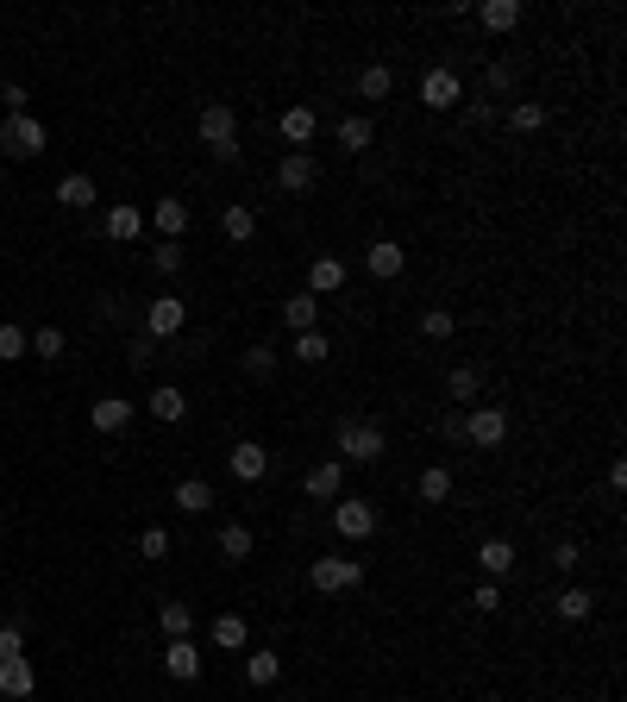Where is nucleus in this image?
<instances>
[{"mask_svg": "<svg viewBox=\"0 0 627 702\" xmlns=\"http://www.w3.org/2000/svg\"><path fill=\"white\" fill-rule=\"evenodd\" d=\"M333 446H339V464H377L389 452V439L377 420H339L333 427Z\"/></svg>", "mask_w": 627, "mask_h": 702, "instance_id": "nucleus-1", "label": "nucleus"}, {"mask_svg": "<svg viewBox=\"0 0 627 702\" xmlns=\"http://www.w3.org/2000/svg\"><path fill=\"white\" fill-rule=\"evenodd\" d=\"M195 132H201V145L214 151L220 163L239 157V113H232L226 101H207V107H201V120H195Z\"/></svg>", "mask_w": 627, "mask_h": 702, "instance_id": "nucleus-2", "label": "nucleus"}, {"mask_svg": "<svg viewBox=\"0 0 627 702\" xmlns=\"http://www.w3.org/2000/svg\"><path fill=\"white\" fill-rule=\"evenodd\" d=\"M51 145V132H44L38 113H7V126H0V151L7 157H44Z\"/></svg>", "mask_w": 627, "mask_h": 702, "instance_id": "nucleus-3", "label": "nucleus"}, {"mask_svg": "<svg viewBox=\"0 0 627 702\" xmlns=\"http://www.w3.org/2000/svg\"><path fill=\"white\" fill-rule=\"evenodd\" d=\"M314 590L320 596H345V590H358V583H364V565H358V558H339V552H327V558H314Z\"/></svg>", "mask_w": 627, "mask_h": 702, "instance_id": "nucleus-4", "label": "nucleus"}, {"mask_svg": "<svg viewBox=\"0 0 627 702\" xmlns=\"http://www.w3.org/2000/svg\"><path fill=\"white\" fill-rule=\"evenodd\" d=\"M502 439H508V414L502 408H471V414H464V446L496 452Z\"/></svg>", "mask_w": 627, "mask_h": 702, "instance_id": "nucleus-5", "label": "nucleus"}, {"mask_svg": "<svg viewBox=\"0 0 627 702\" xmlns=\"http://www.w3.org/2000/svg\"><path fill=\"white\" fill-rule=\"evenodd\" d=\"M182 326H189V301L182 295H157L145 308V333L151 339H170V333H182Z\"/></svg>", "mask_w": 627, "mask_h": 702, "instance_id": "nucleus-6", "label": "nucleus"}, {"mask_svg": "<svg viewBox=\"0 0 627 702\" xmlns=\"http://www.w3.org/2000/svg\"><path fill=\"white\" fill-rule=\"evenodd\" d=\"M276 182H283V195H308L314 182H320L314 151H283V163H276Z\"/></svg>", "mask_w": 627, "mask_h": 702, "instance_id": "nucleus-7", "label": "nucleus"}, {"mask_svg": "<svg viewBox=\"0 0 627 702\" xmlns=\"http://www.w3.org/2000/svg\"><path fill=\"white\" fill-rule=\"evenodd\" d=\"M333 527H339V540H370L377 533V508L370 502H333Z\"/></svg>", "mask_w": 627, "mask_h": 702, "instance_id": "nucleus-8", "label": "nucleus"}, {"mask_svg": "<svg viewBox=\"0 0 627 702\" xmlns=\"http://www.w3.org/2000/svg\"><path fill=\"white\" fill-rule=\"evenodd\" d=\"M364 270H370V276H377V283H396V276L408 270V251H402L396 239H377V245H370V251H364Z\"/></svg>", "mask_w": 627, "mask_h": 702, "instance_id": "nucleus-9", "label": "nucleus"}, {"mask_svg": "<svg viewBox=\"0 0 627 702\" xmlns=\"http://www.w3.org/2000/svg\"><path fill=\"white\" fill-rule=\"evenodd\" d=\"M276 132H283V138H289V151H308V145H314V132H320V113L295 101V107L283 113V120H276Z\"/></svg>", "mask_w": 627, "mask_h": 702, "instance_id": "nucleus-10", "label": "nucleus"}, {"mask_svg": "<svg viewBox=\"0 0 627 702\" xmlns=\"http://www.w3.org/2000/svg\"><path fill=\"white\" fill-rule=\"evenodd\" d=\"M226 464H232V477H239V483H264V471H270V452L258 446V439H239Z\"/></svg>", "mask_w": 627, "mask_h": 702, "instance_id": "nucleus-11", "label": "nucleus"}, {"mask_svg": "<svg viewBox=\"0 0 627 702\" xmlns=\"http://www.w3.org/2000/svg\"><path fill=\"white\" fill-rule=\"evenodd\" d=\"M421 101H427L433 113L458 107V101H464V95H458V76H452V69H427V76H421Z\"/></svg>", "mask_w": 627, "mask_h": 702, "instance_id": "nucleus-12", "label": "nucleus"}, {"mask_svg": "<svg viewBox=\"0 0 627 702\" xmlns=\"http://www.w3.org/2000/svg\"><path fill=\"white\" fill-rule=\"evenodd\" d=\"M126 420H132L126 395H101V402H88V427H95V433H120Z\"/></svg>", "mask_w": 627, "mask_h": 702, "instance_id": "nucleus-13", "label": "nucleus"}, {"mask_svg": "<svg viewBox=\"0 0 627 702\" xmlns=\"http://www.w3.org/2000/svg\"><path fill=\"white\" fill-rule=\"evenodd\" d=\"M308 496L314 502H339L345 496V464L339 458H327V464H314V471H308Z\"/></svg>", "mask_w": 627, "mask_h": 702, "instance_id": "nucleus-14", "label": "nucleus"}, {"mask_svg": "<svg viewBox=\"0 0 627 702\" xmlns=\"http://www.w3.org/2000/svg\"><path fill=\"white\" fill-rule=\"evenodd\" d=\"M164 671L182 677V684H195V677H201V646L195 640H170L164 646Z\"/></svg>", "mask_w": 627, "mask_h": 702, "instance_id": "nucleus-15", "label": "nucleus"}, {"mask_svg": "<svg viewBox=\"0 0 627 702\" xmlns=\"http://www.w3.org/2000/svg\"><path fill=\"white\" fill-rule=\"evenodd\" d=\"M38 690V671H32V659L19 652V659H0V696H32Z\"/></svg>", "mask_w": 627, "mask_h": 702, "instance_id": "nucleus-16", "label": "nucleus"}, {"mask_svg": "<svg viewBox=\"0 0 627 702\" xmlns=\"http://www.w3.org/2000/svg\"><path fill=\"white\" fill-rule=\"evenodd\" d=\"M345 289V257H314L308 264V295H339Z\"/></svg>", "mask_w": 627, "mask_h": 702, "instance_id": "nucleus-17", "label": "nucleus"}, {"mask_svg": "<svg viewBox=\"0 0 627 702\" xmlns=\"http://www.w3.org/2000/svg\"><path fill=\"white\" fill-rule=\"evenodd\" d=\"M151 226L164 232V239H182V232H189V201H176V195H164L151 207Z\"/></svg>", "mask_w": 627, "mask_h": 702, "instance_id": "nucleus-18", "label": "nucleus"}, {"mask_svg": "<svg viewBox=\"0 0 627 702\" xmlns=\"http://www.w3.org/2000/svg\"><path fill=\"white\" fill-rule=\"evenodd\" d=\"M283 320H289V333H314V326H320V295H308V289L289 295L283 301Z\"/></svg>", "mask_w": 627, "mask_h": 702, "instance_id": "nucleus-19", "label": "nucleus"}, {"mask_svg": "<svg viewBox=\"0 0 627 702\" xmlns=\"http://www.w3.org/2000/svg\"><path fill=\"white\" fill-rule=\"evenodd\" d=\"M170 502H176L182 514H207V508H214V489H207V477H182V483L170 489Z\"/></svg>", "mask_w": 627, "mask_h": 702, "instance_id": "nucleus-20", "label": "nucleus"}, {"mask_svg": "<svg viewBox=\"0 0 627 702\" xmlns=\"http://www.w3.org/2000/svg\"><path fill=\"white\" fill-rule=\"evenodd\" d=\"M220 232H226L232 245H251V239H258V214H251L245 201H232L226 214H220Z\"/></svg>", "mask_w": 627, "mask_h": 702, "instance_id": "nucleus-21", "label": "nucleus"}, {"mask_svg": "<svg viewBox=\"0 0 627 702\" xmlns=\"http://www.w3.org/2000/svg\"><path fill=\"white\" fill-rule=\"evenodd\" d=\"M138 232H145V214H138L132 201H120V207H107V239H120V245H132Z\"/></svg>", "mask_w": 627, "mask_h": 702, "instance_id": "nucleus-22", "label": "nucleus"}, {"mask_svg": "<svg viewBox=\"0 0 627 702\" xmlns=\"http://www.w3.org/2000/svg\"><path fill=\"white\" fill-rule=\"evenodd\" d=\"M477 19H483V32H515L521 26V0H483Z\"/></svg>", "mask_w": 627, "mask_h": 702, "instance_id": "nucleus-23", "label": "nucleus"}, {"mask_svg": "<svg viewBox=\"0 0 627 702\" xmlns=\"http://www.w3.org/2000/svg\"><path fill=\"white\" fill-rule=\"evenodd\" d=\"M477 395H483V370H477V364H458L452 377H446V402L464 408V402H477Z\"/></svg>", "mask_w": 627, "mask_h": 702, "instance_id": "nucleus-24", "label": "nucleus"}, {"mask_svg": "<svg viewBox=\"0 0 627 702\" xmlns=\"http://www.w3.org/2000/svg\"><path fill=\"white\" fill-rule=\"evenodd\" d=\"M157 621H164L170 640H195V602H164V608H157Z\"/></svg>", "mask_w": 627, "mask_h": 702, "instance_id": "nucleus-25", "label": "nucleus"}, {"mask_svg": "<svg viewBox=\"0 0 627 702\" xmlns=\"http://www.w3.org/2000/svg\"><path fill=\"white\" fill-rule=\"evenodd\" d=\"M477 565H483V577H508V571H515V546H508V540H483Z\"/></svg>", "mask_w": 627, "mask_h": 702, "instance_id": "nucleus-26", "label": "nucleus"}, {"mask_svg": "<svg viewBox=\"0 0 627 702\" xmlns=\"http://www.w3.org/2000/svg\"><path fill=\"white\" fill-rule=\"evenodd\" d=\"M358 95H364V101H389V95H396V69H389V63H370L364 76H358Z\"/></svg>", "mask_w": 627, "mask_h": 702, "instance_id": "nucleus-27", "label": "nucleus"}, {"mask_svg": "<svg viewBox=\"0 0 627 702\" xmlns=\"http://www.w3.org/2000/svg\"><path fill=\"white\" fill-rule=\"evenodd\" d=\"M289 358H301V364H327V358H333V339L320 333V326H314V333H295Z\"/></svg>", "mask_w": 627, "mask_h": 702, "instance_id": "nucleus-28", "label": "nucleus"}, {"mask_svg": "<svg viewBox=\"0 0 627 702\" xmlns=\"http://www.w3.org/2000/svg\"><path fill=\"white\" fill-rule=\"evenodd\" d=\"M370 138H377V126H370L364 113H345V120H339V145L345 151H370Z\"/></svg>", "mask_w": 627, "mask_h": 702, "instance_id": "nucleus-29", "label": "nucleus"}, {"mask_svg": "<svg viewBox=\"0 0 627 702\" xmlns=\"http://www.w3.org/2000/svg\"><path fill=\"white\" fill-rule=\"evenodd\" d=\"M57 201H63V207H95L101 195H95V182L76 170V176H63V182H57Z\"/></svg>", "mask_w": 627, "mask_h": 702, "instance_id": "nucleus-30", "label": "nucleus"}, {"mask_svg": "<svg viewBox=\"0 0 627 702\" xmlns=\"http://www.w3.org/2000/svg\"><path fill=\"white\" fill-rule=\"evenodd\" d=\"M151 414H157V420H182V414H189V395H182L176 383L151 389Z\"/></svg>", "mask_w": 627, "mask_h": 702, "instance_id": "nucleus-31", "label": "nucleus"}, {"mask_svg": "<svg viewBox=\"0 0 627 702\" xmlns=\"http://www.w3.org/2000/svg\"><path fill=\"white\" fill-rule=\"evenodd\" d=\"M245 640H251L245 615H220V621H214V646H226V652H245Z\"/></svg>", "mask_w": 627, "mask_h": 702, "instance_id": "nucleus-32", "label": "nucleus"}, {"mask_svg": "<svg viewBox=\"0 0 627 702\" xmlns=\"http://www.w3.org/2000/svg\"><path fill=\"white\" fill-rule=\"evenodd\" d=\"M414 489H421V502H446V496H452V471H446V464H427Z\"/></svg>", "mask_w": 627, "mask_h": 702, "instance_id": "nucleus-33", "label": "nucleus"}, {"mask_svg": "<svg viewBox=\"0 0 627 702\" xmlns=\"http://www.w3.org/2000/svg\"><path fill=\"white\" fill-rule=\"evenodd\" d=\"M508 95H515V69H508V63H490V76H483V101H508Z\"/></svg>", "mask_w": 627, "mask_h": 702, "instance_id": "nucleus-34", "label": "nucleus"}, {"mask_svg": "<svg viewBox=\"0 0 627 702\" xmlns=\"http://www.w3.org/2000/svg\"><path fill=\"white\" fill-rule=\"evenodd\" d=\"M245 677H251V684H276V677H283V659H276V652H251V659H245Z\"/></svg>", "mask_w": 627, "mask_h": 702, "instance_id": "nucleus-35", "label": "nucleus"}, {"mask_svg": "<svg viewBox=\"0 0 627 702\" xmlns=\"http://www.w3.org/2000/svg\"><path fill=\"white\" fill-rule=\"evenodd\" d=\"M220 552L232 558V565H245V558H251V527H239V521L220 527Z\"/></svg>", "mask_w": 627, "mask_h": 702, "instance_id": "nucleus-36", "label": "nucleus"}, {"mask_svg": "<svg viewBox=\"0 0 627 702\" xmlns=\"http://www.w3.org/2000/svg\"><path fill=\"white\" fill-rule=\"evenodd\" d=\"M32 351V333L26 326H0V364H19Z\"/></svg>", "mask_w": 627, "mask_h": 702, "instance_id": "nucleus-37", "label": "nucleus"}, {"mask_svg": "<svg viewBox=\"0 0 627 702\" xmlns=\"http://www.w3.org/2000/svg\"><path fill=\"white\" fill-rule=\"evenodd\" d=\"M508 126H515V132H540L546 126V107L540 101H515V107H508Z\"/></svg>", "mask_w": 627, "mask_h": 702, "instance_id": "nucleus-38", "label": "nucleus"}, {"mask_svg": "<svg viewBox=\"0 0 627 702\" xmlns=\"http://www.w3.org/2000/svg\"><path fill=\"white\" fill-rule=\"evenodd\" d=\"M245 370H251V377H276V345H245Z\"/></svg>", "mask_w": 627, "mask_h": 702, "instance_id": "nucleus-39", "label": "nucleus"}, {"mask_svg": "<svg viewBox=\"0 0 627 702\" xmlns=\"http://www.w3.org/2000/svg\"><path fill=\"white\" fill-rule=\"evenodd\" d=\"M421 333H427V339H452V333H458L452 308H427V314H421Z\"/></svg>", "mask_w": 627, "mask_h": 702, "instance_id": "nucleus-40", "label": "nucleus"}, {"mask_svg": "<svg viewBox=\"0 0 627 702\" xmlns=\"http://www.w3.org/2000/svg\"><path fill=\"white\" fill-rule=\"evenodd\" d=\"M590 608H596L590 590H565V596H559V615H565V621H590Z\"/></svg>", "mask_w": 627, "mask_h": 702, "instance_id": "nucleus-41", "label": "nucleus"}, {"mask_svg": "<svg viewBox=\"0 0 627 702\" xmlns=\"http://www.w3.org/2000/svg\"><path fill=\"white\" fill-rule=\"evenodd\" d=\"M138 558H170V533L164 527H145V533H138Z\"/></svg>", "mask_w": 627, "mask_h": 702, "instance_id": "nucleus-42", "label": "nucleus"}, {"mask_svg": "<svg viewBox=\"0 0 627 702\" xmlns=\"http://www.w3.org/2000/svg\"><path fill=\"white\" fill-rule=\"evenodd\" d=\"M32 351H38L44 364H51V358H63V333H57V326H38V333H32Z\"/></svg>", "mask_w": 627, "mask_h": 702, "instance_id": "nucleus-43", "label": "nucleus"}, {"mask_svg": "<svg viewBox=\"0 0 627 702\" xmlns=\"http://www.w3.org/2000/svg\"><path fill=\"white\" fill-rule=\"evenodd\" d=\"M471 602L483 608V615H496V608H502V583H496V577H483L477 590H471Z\"/></svg>", "mask_w": 627, "mask_h": 702, "instance_id": "nucleus-44", "label": "nucleus"}, {"mask_svg": "<svg viewBox=\"0 0 627 702\" xmlns=\"http://www.w3.org/2000/svg\"><path fill=\"white\" fill-rule=\"evenodd\" d=\"M439 439H446V446H464V408H446V414H439Z\"/></svg>", "mask_w": 627, "mask_h": 702, "instance_id": "nucleus-45", "label": "nucleus"}, {"mask_svg": "<svg viewBox=\"0 0 627 702\" xmlns=\"http://www.w3.org/2000/svg\"><path fill=\"white\" fill-rule=\"evenodd\" d=\"M126 364H132V370H151V364H157V339H151V333H145V339H132Z\"/></svg>", "mask_w": 627, "mask_h": 702, "instance_id": "nucleus-46", "label": "nucleus"}, {"mask_svg": "<svg viewBox=\"0 0 627 702\" xmlns=\"http://www.w3.org/2000/svg\"><path fill=\"white\" fill-rule=\"evenodd\" d=\"M151 264L164 270V276H176V270H182V245H176V239H164V245L151 251Z\"/></svg>", "mask_w": 627, "mask_h": 702, "instance_id": "nucleus-47", "label": "nucleus"}, {"mask_svg": "<svg viewBox=\"0 0 627 702\" xmlns=\"http://www.w3.org/2000/svg\"><path fill=\"white\" fill-rule=\"evenodd\" d=\"M26 652V634H19V621H7L0 627V659H19Z\"/></svg>", "mask_w": 627, "mask_h": 702, "instance_id": "nucleus-48", "label": "nucleus"}, {"mask_svg": "<svg viewBox=\"0 0 627 702\" xmlns=\"http://www.w3.org/2000/svg\"><path fill=\"white\" fill-rule=\"evenodd\" d=\"M577 558H584V546H577V540H559V546H552V565H559V571H571Z\"/></svg>", "mask_w": 627, "mask_h": 702, "instance_id": "nucleus-49", "label": "nucleus"}, {"mask_svg": "<svg viewBox=\"0 0 627 702\" xmlns=\"http://www.w3.org/2000/svg\"><path fill=\"white\" fill-rule=\"evenodd\" d=\"M0 101H7V113H26V88L7 82V88H0Z\"/></svg>", "mask_w": 627, "mask_h": 702, "instance_id": "nucleus-50", "label": "nucleus"}]
</instances>
